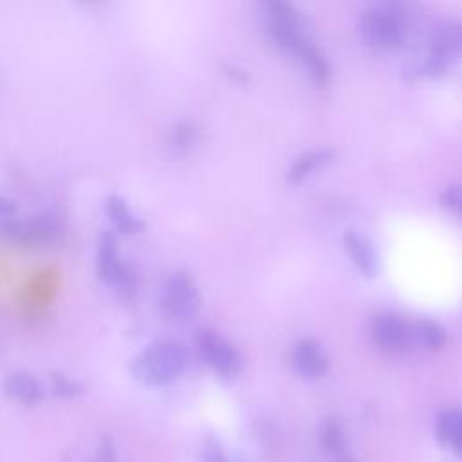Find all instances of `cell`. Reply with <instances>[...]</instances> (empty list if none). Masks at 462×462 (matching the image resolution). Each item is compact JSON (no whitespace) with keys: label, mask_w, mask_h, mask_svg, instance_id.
I'll list each match as a JSON object with an SVG mask.
<instances>
[{"label":"cell","mask_w":462,"mask_h":462,"mask_svg":"<svg viewBox=\"0 0 462 462\" xmlns=\"http://www.w3.org/2000/svg\"><path fill=\"white\" fill-rule=\"evenodd\" d=\"M188 362L183 344L176 340H160L144 347L130 363L132 376L150 387H160L181 376Z\"/></svg>","instance_id":"cell-1"},{"label":"cell","mask_w":462,"mask_h":462,"mask_svg":"<svg viewBox=\"0 0 462 462\" xmlns=\"http://www.w3.org/2000/svg\"><path fill=\"white\" fill-rule=\"evenodd\" d=\"M67 221L58 210H42L31 217L0 219V239L15 246H48L65 235Z\"/></svg>","instance_id":"cell-2"},{"label":"cell","mask_w":462,"mask_h":462,"mask_svg":"<svg viewBox=\"0 0 462 462\" xmlns=\"http://www.w3.org/2000/svg\"><path fill=\"white\" fill-rule=\"evenodd\" d=\"M96 273L105 283L118 291L121 300H135L139 292V276L135 267L121 257L119 240L112 230H105L98 237Z\"/></svg>","instance_id":"cell-3"},{"label":"cell","mask_w":462,"mask_h":462,"mask_svg":"<svg viewBox=\"0 0 462 462\" xmlns=\"http://www.w3.org/2000/svg\"><path fill=\"white\" fill-rule=\"evenodd\" d=\"M365 40L378 49H396L406 40V12L399 4H378L362 19Z\"/></svg>","instance_id":"cell-4"},{"label":"cell","mask_w":462,"mask_h":462,"mask_svg":"<svg viewBox=\"0 0 462 462\" xmlns=\"http://www.w3.org/2000/svg\"><path fill=\"white\" fill-rule=\"evenodd\" d=\"M161 305L167 317L187 322L199 309V292L192 276L185 271H176L163 285Z\"/></svg>","instance_id":"cell-5"},{"label":"cell","mask_w":462,"mask_h":462,"mask_svg":"<svg viewBox=\"0 0 462 462\" xmlns=\"http://www.w3.org/2000/svg\"><path fill=\"white\" fill-rule=\"evenodd\" d=\"M197 347L203 360L222 376H235L240 372L242 362L237 351L222 340L215 331H199Z\"/></svg>","instance_id":"cell-6"},{"label":"cell","mask_w":462,"mask_h":462,"mask_svg":"<svg viewBox=\"0 0 462 462\" xmlns=\"http://www.w3.org/2000/svg\"><path fill=\"white\" fill-rule=\"evenodd\" d=\"M370 333L374 344L385 353H401L410 345L408 324L394 315L376 317Z\"/></svg>","instance_id":"cell-7"},{"label":"cell","mask_w":462,"mask_h":462,"mask_svg":"<svg viewBox=\"0 0 462 462\" xmlns=\"http://www.w3.org/2000/svg\"><path fill=\"white\" fill-rule=\"evenodd\" d=\"M103 208L112 228L123 235H135L144 228L143 219L130 208L126 199L121 197L119 194L107 196Z\"/></svg>","instance_id":"cell-8"},{"label":"cell","mask_w":462,"mask_h":462,"mask_svg":"<svg viewBox=\"0 0 462 462\" xmlns=\"http://www.w3.org/2000/svg\"><path fill=\"white\" fill-rule=\"evenodd\" d=\"M292 367L303 378H320L327 370V356L313 340H301L292 349Z\"/></svg>","instance_id":"cell-9"},{"label":"cell","mask_w":462,"mask_h":462,"mask_svg":"<svg viewBox=\"0 0 462 462\" xmlns=\"http://www.w3.org/2000/svg\"><path fill=\"white\" fill-rule=\"evenodd\" d=\"M6 394L24 406H37L44 399V387L37 376L26 370L12 372L4 381Z\"/></svg>","instance_id":"cell-10"},{"label":"cell","mask_w":462,"mask_h":462,"mask_svg":"<svg viewBox=\"0 0 462 462\" xmlns=\"http://www.w3.org/2000/svg\"><path fill=\"white\" fill-rule=\"evenodd\" d=\"M345 248L351 255V258L354 260V264L358 266V269L362 273H365L367 276H374L378 273V255L372 248V244L360 235L358 231H347L345 237Z\"/></svg>","instance_id":"cell-11"},{"label":"cell","mask_w":462,"mask_h":462,"mask_svg":"<svg viewBox=\"0 0 462 462\" xmlns=\"http://www.w3.org/2000/svg\"><path fill=\"white\" fill-rule=\"evenodd\" d=\"M431 53L437 55L442 60H448L451 55L462 53V26L451 24L437 30L433 42H431Z\"/></svg>","instance_id":"cell-12"},{"label":"cell","mask_w":462,"mask_h":462,"mask_svg":"<svg viewBox=\"0 0 462 462\" xmlns=\"http://www.w3.org/2000/svg\"><path fill=\"white\" fill-rule=\"evenodd\" d=\"M408 329H410V342H414L424 349L437 351L446 342L444 331L433 322H428V320L414 322V324H408Z\"/></svg>","instance_id":"cell-13"},{"label":"cell","mask_w":462,"mask_h":462,"mask_svg":"<svg viewBox=\"0 0 462 462\" xmlns=\"http://www.w3.org/2000/svg\"><path fill=\"white\" fill-rule=\"evenodd\" d=\"M437 433L440 442L451 446L457 453H462V410L446 412L439 419Z\"/></svg>","instance_id":"cell-14"},{"label":"cell","mask_w":462,"mask_h":462,"mask_svg":"<svg viewBox=\"0 0 462 462\" xmlns=\"http://www.w3.org/2000/svg\"><path fill=\"white\" fill-rule=\"evenodd\" d=\"M322 444L327 451L335 453V455H344V449H345V440H344V431H342V426L336 419H327L324 423V428H322Z\"/></svg>","instance_id":"cell-15"},{"label":"cell","mask_w":462,"mask_h":462,"mask_svg":"<svg viewBox=\"0 0 462 462\" xmlns=\"http://www.w3.org/2000/svg\"><path fill=\"white\" fill-rule=\"evenodd\" d=\"M51 388L55 392V396L58 397H64V399H73V397H78L83 394V387L82 383H78L76 379L69 378L67 374L64 372H51Z\"/></svg>","instance_id":"cell-16"},{"label":"cell","mask_w":462,"mask_h":462,"mask_svg":"<svg viewBox=\"0 0 462 462\" xmlns=\"http://www.w3.org/2000/svg\"><path fill=\"white\" fill-rule=\"evenodd\" d=\"M331 156V152H327V150H318V152H309V153H305L303 158H300L296 163H294V167H292V170H291V178L292 179H301V178H305L307 174H311L318 165H322L324 161H327V158Z\"/></svg>","instance_id":"cell-17"},{"label":"cell","mask_w":462,"mask_h":462,"mask_svg":"<svg viewBox=\"0 0 462 462\" xmlns=\"http://www.w3.org/2000/svg\"><path fill=\"white\" fill-rule=\"evenodd\" d=\"M203 462H237V460L230 458L215 440H208L203 449Z\"/></svg>","instance_id":"cell-18"},{"label":"cell","mask_w":462,"mask_h":462,"mask_svg":"<svg viewBox=\"0 0 462 462\" xmlns=\"http://www.w3.org/2000/svg\"><path fill=\"white\" fill-rule=\"evenodd\" d=\"M444 205L449 206L453 212H457L460 217H462V185H455V187H449L444 196Z\"/></svg>","instance_id":"cell-19"},{"label":"cell","mask_w":462,"mask_h":462,"mask_svg":"<svg viewBox=\"0 0 462 462\" xmlns=\"http://www.w3.org/2000/svg\"><path fill=\"white\" fill-rule=\"evenodd\" d=\"M192 139H194V128L190 123H181L176 126V130L172 134V141L176 146L185 148L192 143Z\"/></svg>","instance_id":"cell-20"},{"label":"cell","mask_w":462,"mask_h":462,"mask_svg":"<svg viewBox=\"0 0 462 462\" xmlns=\"http://www.w3.org/2000/svg\"><path fill=\"white\" fill-rule=\"evenodd\" d=\"M94 462H118L116 448H114V442H112L110 437H105V439L101 440Z\"/></svg>","instance_id":"cell-21"},{"label":"cell","mask_w":462,"mask_h":462,"mask_svg":"<svg viewBox=\"0 0 462 462\" xmlns=\"http://www.w3.org/2000/svg\"><path fill=\"white\" fill-rule=\"evenodd\" d=\"M17 210H19L17 203H15L10 196H6V194L0 192V219H3V217L17 215Z\"/></svg>","instance_id":"cell-22"},{"label":"cell","mask_w":462,"mask_h":462,"mask_svg":"<svg viewBox=\"0 0 462 462\" xmlns=\"http://www.w3.org/2000/svg\"><path fill=\"white\" fill-rule=\"evenodd\" d=\"M340 462H354V460H353L351 457H345V455H344V457L340 458Z\"/></svg>","instance_id":"cell-23"}]
</instances>
